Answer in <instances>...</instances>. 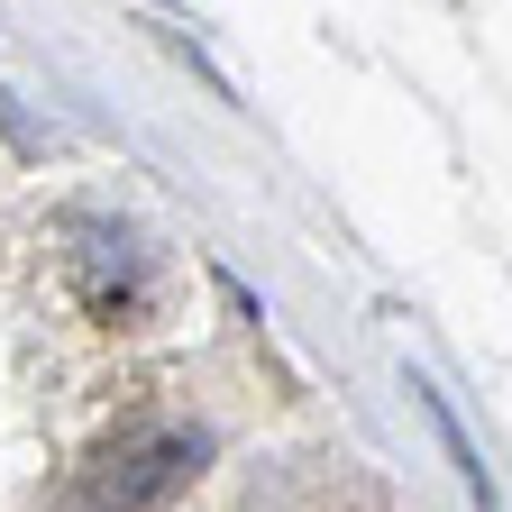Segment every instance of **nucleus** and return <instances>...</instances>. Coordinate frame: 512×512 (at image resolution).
I'll list each match as a JSON object with an SVG mask.
<instances>
[{
	"label": "nucleus",
	"mask_w": 512,
	"mask_h": 512,
	"mask_svg": "<svg viewBox=\"0 0 512 512\" xmlns=\"http://www.w3.org/2000/svg\"><path fill=\"white\" fill-rule=\"evenodd\" d=\"M202 458H211V439L202 430H128V439H110L101 458H92V485H83V512H147V503H165L174 485H192L202 476Z\"/></svg>",
	"instance_id": "f257e3e1"
}]
</instances>
